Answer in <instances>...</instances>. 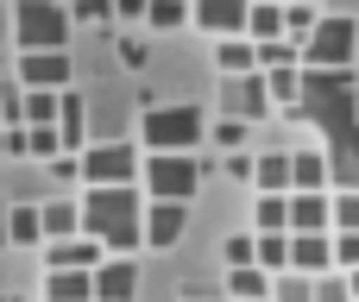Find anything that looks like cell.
I'll use <instances>...</instances> for the list:
<instances>
[{
    "label": "cell",
    "mask_w": 359,
    "mask_h": 302,
    "mask_svg": "<svg viewBox=\"0 0 359 302\" xmlns=\"http://www.w3.org/2000/svg\"><path fill=\"white\" fill-rule=\"evenodd\" d=\"M76 208H82V233H88L107 259H126V252L145 246V233H139V221H145L139 183H126V189H88Z\"/></svg>",
    "instance_id": "obj_1"
},
{
    "label": "cell",
    "mask_w": 359,
    "mask_h": 302,
    "mask_svg": "<svg viewBox=\"0 0 359 302\" xmlns=\"http://www.w3.org/2000/svg\"><path fill=\"white\" fill-rule=\"evenodd\" d=\"M202 132H208V114L196 101H164V107L151 101L145 120H139V145L145 151H196Z\"/></svg>",
    "instance_id": "obj_2"
},
{
    "label": "cell",
    "mask_w": 359,
    "mask_h": 302,
    "mask_svg": "<svg viewBox=\"0 0 359 302\" xmlns=\"http://www.w3.org/2000/svg\"><path fill=\"white\" fill-rule=\"evenodd\" d=\"M139 195L145 202H183L189 208V195L202 189V158L196 151H151V158H139Z\"/></svg>",
    "instance_id": "obj_3"
},
{
    "label": "cell",
    "mask_w": 359,
    "mask_h": 302,
    "mask_svg": "<svg viewBox=\"0 0 359 302\" xmlns=\"http://www.w3.org/2000/svg\"><path fill=\"white\" fill-rule=\"evenodd\" d=\"M359 63V19L322 13L316 32L303 38V69H353Z\"/></svg>",
    "instance_id": "obj_4"
},
{
    "label": "cell",
    "mask_w": 359,
    "mask_h": 302,
    "mask_svg": "<svg viewBox=\"0 0 359 302\" xmlns=\"http://www.w3.org/2000/svg\"><path fill=\"white\" fill-rule=\"evenodd\" d=\"M13 38H19V50H63L69 44V6H57V0H13Z\"/></svg>",
    "instance_id": "obj_5"
},
{
    "label": "cell",
    "mask_w": 359,
    "mask_h": 302,
    "mask_svg": "<svg viewBox=\"0 0 359 302\" xmlns=\"http://www.w3.org/2000/svg\"><path fill=\"white\" fill-rule=\"evenodd\" d=\"M82 183L88 189H126V183H139V145H126V139L82 145Z\"/></svg>",
    "instance_id": "obj_6"
},
{
    "label": "cell",
    "mask_w": 359,
    "mask_h": 302,
    "mask_svg": "<svg viewBox=\"0 0 359 302\" xmlns=\"http://www.w3.org/2000/svg\"><path fill=\"white\" fill-rule=\"evenodd\" d=\"M246 13H252V0H189V25H202L215 44L246 38Z\"/></svg>",
    "instance_id": "obj_7"
},
{
    "label": "cell",
    "mask_w": 359,
    "mask_h": 302,
    "mask_svg": "<svg viewBox=\"0 0 359 302\" xmlns=\"http://www.w3.org/2000/svg\"><path fill=\"white\" fill-rule=\"evenodd\" d=\"M19 88L63 95L69 88V50H19Z\"/></svg>",
    "instance_id": "obj_8"
},
{
    "label": "cell",
    "mask_w": 359,
    "mask_h": 302,
    "mask_svg": "<svg viewBox=\"0 0 359 302\" xmlns=\"http://www.w3.org/2000/svg\"><path fill=\"white\" fill-rule=\"evenodd\" d=\"M221 107H227V120H265L271 114V88H265V76L252 69V76H227V88H221Z\"/></svg>",
    "instance_id": "obj_9"
},
{
    "label": "cell",
    "mask_w": 359,
    "mask_h": 302,
    "mask_svg": "<svg viewBox=\"0 0 359 302\" xmlns=\"http://www.w3.org/2000/svg\"><path fill=\"white\" fill-rule=\"evenodd\" d=\"M88 284H95V302H133L139 296V265L133 259H101L88 271Z\"/></svg>",
    "instance_id": "obj_10"
},
{
    "label": "cell",
    "mask_w": 359,
    "mask_h": 302,
    "mask_svg": "<svg viewBox=\"0 0 359 302\" xmlns=\"http://www.w3.org/2000/svg\"><path fill=\"white\" fill-rule=\"evenodd\" d=\"M290 233H334V195L328 189H297L290 195Z\"/></svg>",
    "instance_id": "obj_11"
},
{
    "label": "cell",
    "mask_w": 359,
    "mask_h": 302,
    "mask_svg": "<svg viewBox=\"0 0 359 302\" xmlns=\"http://www.w3.org/2000/svg\"><path fill=\"white\" fill-rule=\"evenodd\" d=\"M183 227H189V208L183 202H145V221H139V233H145V246H177L183 240Z\"/></svg>",
    "instance_id": "obj_12"
},
{
    "label": "cell",
    "mask_w": 359,
    "mask_h": 302,
    "mask_svg": "<svg viewBox=\"0 0 359 302\" xmlns=\"http://www.w3.org/2000/svg\"><path fill=\"white\" fill-rule=\"evenodd\" d=\"M57 145H63L69 158H82V145H88V101H82L76 88L57 95Z\"/></svg>",
    "instance_id": "obj_13"
},
{
    "label": "cell",
    "mask_w": 359,
    "mask_h": 302,
    "mask_svg": "<svg viewBox=\"0 0 359 302\" xmlns=\"http://www.w3.org/2000/svg\"><path fill=\"white\" fill-rule=\"evenodd\" d=\"M290 271L328 277L334 271V233H290Z\"/></svg>",
    "instance_id": "obj_14"
},
{
    "label": "cell",
    "mask_w": 359,
    "mask_h": 302,
    "mask_svg": "<svg viewBox=\"0 0 359 302\" xmlns=\"http://www.w3.org/2000/svg\"><path fill=\"white\" fill-rule=\"evenodd\" d=\"M107 252L88 240V233H69V240H50V252H44V271H95Z\"/></svg>",
    "instance_id": "obj_15"
},
{
    "label": "cell",
    "mask_w": 359,
    "mask_h": 302,
    "mask_svg": "<svg viewBox=\"0 0 359 302\" xmlns=\"http://www.w3.org/2000/svg\"><path fill=\"white\" fill-rule=\"evenodd\" d=\"M252 195H290V151H259L252 158Z\"/></svg>",
    "instance_id": "obj_16"
},
{
    "label": "cell",
    "mask_w": 359,
    "mask_h": 302,
    "mask_svg": "<svg viewBox=\"0 0 359 302\" xmlns=\"http://www.w3.org/2000/svg\"><path fill=\"white\" fill-rule=\"evenodd\" d=\"M38 233H44V240H69V233H82V208H76L69 195L38 202Z\"/></svg>",
    "instance_id": "obj_17"
},
{
    "label": "cell",
    "mask_w": 359,
    "mask_h": 302,
    "mask_svg": "<svg viewBox=\"0 0 359 302\" xmlns=\"http://www.w3.org/2000/svg\"><path fill=\"white\" fill-rule=\"evenodd\" d=\"M297 189H328V151L309 145V151H290V195Z\"/></svg>",
    "instance_id": "obj_18"
},
{
    "label": "cell",
    "mask_w": 359,
    "mask_h": 302,
    "mask_svg": "<svg viewBox=\"0 0 359 302\" xmlns=\"http://www.w3.org/2000/svg\"><path fill=\"white\" fill-rule=\"evenodd\" d=\"M44 302H95L88 271H44Z\"/></svg>",
    "instance_id": "obj_19"
},
{
    "label": "cell",
    "mask_w": 359,
    "mask_h": 302,
    "mask_svg": "<svg viewBox=\"0 0 359 302\" xmlns=\"http://www.w3.org/2000/svg\"><path fill=\"white\" fill-rule=\"evenodd\" d=\"M215 69H221V76H252V69H259L252 38H221V44H215Z\"/></svg>",
    "instance_id": "obj_20"
},
{
    "label": "cell",
    "mask_w": 359,
    "mask_h": 302,
    "mask_svg": "<svg viewBox=\"0 0 359 302\" xmlns=\"http://www.w3.org/2000/svg\"><path fill=\"white\" fill-rule=\"evenodd\" d=\"M246 38H252V44L284 38V0H252V13H246Z\"/></svg>",
    "instance_id": "obj_21"
},
{
    "label": "cell",
    "mask_w": 359,
    "mask_h": 302,
    "mask_svg": "<svg viewBox=\"0 0 359 302\" xmlns=\"http://www.w3.org/2000/svg\"><path fill=\"white\" fill-rule=\"evenodd\" d=\"M252 233H290V195H252Z\"/></svg>",
    "instance_id": "obj_22"
},
{
    "label": "cell",
    "mask_w": 359,
    "mask_h": 302,
    "mask_svg": "<svg viewBox=\"0 0 359 302\" xmlns=\"http://www.w3.org/2000/svg\"><path fill=\"white\" fill-rule=\"evenodd\" d=\"M252 259H259L265 277L290 271V233H252Z\"/></svg>",
    "instance_id": "obj_23"
},
{
    "label": "cell",
    "mask_w": 359,
    "mask_h": 302,
    "mask_svg": "<svg viewBox=\"0 0 359 302\" xmlns=\"http://www.w3.org/2000/svg\"><path fill=\"white\" fill-rule=\"evenodd\" d=\"M227 296L233 302H265L271 296V277L259 265H240V271H227Z\"/></svg>",
    "instance_id": "obj_24"
},
{
    "label": "cell",
    "mask_w": 359,
    "mask_h": 302,
    "mask_svg": "<svg viewBox=\"0 0 359 302\" xmlns=\"http://www.w3.org/2000/svg\"><path fill=\"white\" fill-rule=\"evenodd\" d=\"M0 227H6V240H13V246H38V240H44V233H38V202L6 208V221H0Z\"/></svg>",
    "instance_id": "obj_25"
},
{
    "label": "cell",
    "mask_w": 359,
    "mask_h": 302,
    "mask_svg": "<svg viewBox=\"0 0 359 302\" xmlns=\"http://www.w3.org/2000/svg\"><path fill=\"white\" fill-rule=\"evenodd\" d=\"M259 50V69H303V50L290 44V38H265V44H252Z\"/></svg>",
    "instance_id": "obj_26"
},
{
    "label": "cell",
    "mask_w": 359,
    "mask_h": 302,
    "mask_svg": "<svg viewBox=\"0 0 359 302\" xmlns=\"http://www.w3.org/2000/svg\"><path fill=\"white\" fill-rule=\"evenodd\" d=\"M316 19H322V13H316L309 0H284V38H290L297 50H303V38L316 32Z\"/></svg>",
    "instance_id": "obj_27"
},
{
    "label": "cell",
    "mask_w": 359,
    "mask_h": 302,
    "mask_svg": "<svg viewBox=\"0 0 359 302\" xmlns=\"http://www.w3.org/2000/svg\"><path fill=\"white\" fill-rule=\"evenodd\" d=\"M271 302H316V277H303V271H278V277H271Z\"/></svg>",
    "instance_id": "obj_28"
},
{
    "label": "cell",
    "mask_w": 359,
    "mask_h": 302,
    "mask_svg": "<svg viewBox=\"0 0 359 302\" xmlns=\"http://www.w3.org/2000/svg\"><path fill=\"white\" fill-rule=\"evenodd\" d=\"M265 76V88H271V101H284V114L297 107V95H303V69H259Z\"/></svg>",
    "instance_id": "obj_29"
},
{
    "label": "cell",
    "mask_w": 359,
    "mask_h": 302,
    "mask_svg": "<svg viewBox=\"0 0 359 302\" xmlns=\"http://www.w3.org/2000/svg\"><path fill=\"white\" fill-rule=\"evenodd\" d=\"M145 25H151V32H177V25H189V0H151V6H145Z\"/></svg>",
    "instance_id": "obj_30"
},
{
    "label": "cell",
    "mask_w": 359,
    "mask_h": 302,
    "mask_svg": "<svg viewBox=\"0 0 359 302\" xmlns=\"http://www.w3.org/2000/svg\"><path fill=\"white\" fill-rule=\"evenodd\" d=\"M334 195V233H359V189H328Z\"/></svg>",
    "instance_id": "obj_31"
},
{
    "label": "cell",
    "mask_w": 359,
    "mask_h": 302,
    "mask_svg": "<svg viewBox=\"0 0 359 302\" xmlns=\"http://www.w3.org/2000/svg\"><path fill=\"white\" fill-rule=\"evenodd\" d=\"M25 126H57V95L25 88Z\"/></svg>",
    "instance_id": "obj_32"
},
{
    "label": "cell",
    "mask_w": 359,
    "mask_h": 302,
    "mask_svg": "<svg viewBox=\"0 0 359 302\" xmlns=\"http://www.w3.org/2000/svg\"><path fill=\"white\" fill-rule=\"evenodd\" d=\"M0 126H25V88L0 76Z\"/></svg>",
    "instance_id": "obj_33"
},
{
    "label": "cell",
    "mask_w": 359,
    "mask_h": 302,
    "mask_svg": "<svg viewBox=\"0 0 359 302\" xmlns=\"http://www.w3.org/2000/svg\"><path fill=\"white\" fill-rule=\"evenodd\" d=\"M57 151H63V145H57V126H25V158H44V164H50Z\"/></svg>",
    "instance_id": "obj_34"
},
{
    "label": "cell",
    "mask_w": 359,
    "mask_h": 302,
    "mask_svg": "<svg viewBox=\"0 0 359 302\" xmlns=\"http://www.w3.org/2000/svg\"><path fill=\"white\" fill-rule=\"evenodd\" d=\"M69 25H114V0H76Z\"/></svg>",
    "instance_id": "obj_35"
},
{
    "label": "cell",
    "mask_w": 359,
    "mask_h": 302,
    "mask_svg": "<svg viewBox=\"0 0 359 302\" xmlns=\"http://www.w3.org/2000/svg\"><path fill=\"white\" fill-rule=\"evenodd\" d=\"M246 132H252L246 120H215V145L221 151H246Z\"/></svg>",
    "instance_id": "obj_36"
},
{
    "label": "cell",
    "mask_w": 359,
    "mask_h": 302,
    "mask_svg": "<svg viewBox=\"0 0 359 302\" xmlns=\"http://www.w3.org/2000/svg\"><path fill=\"white\" fill-rule=\"evenodd\" d=\"M114 50H120V63H126V69H145V57H151V50H145V38H139V32H126V38H120V44H114Z\"/></svg>",
    "instance_id": "obj_37"
},
{
    "label": "cell",
    "mask_w": 359,
    "mask_h": 302,
    "mask_svg": "<svg viewBox=\"0 0 359 302\" xmlns=\"http://www.w3.org/2000/svg\"><path fill=\"white\" fill-rule=\"evenodd\" d=\"M221 252H227V271H240V265H259V259H252V233H233Z\"/></svg>",
    "instance_id": "obj_38"
},
{
    "label": "cell",
    "mask_w": 359,
    "mask_h": 302,
    "mask_svg": "<svg viewBox=\"0 0 359 302\" xmlns=\"http://www.w3.org/2000/svg\"><path fill=\"white\" fill-rule=\"evenodd\" d=\"M316 302H353V290H347V277H316Z\"/></svg>",
    "instance_id": "obj_39"
},
{
    "label": "cell",
    "mask_w": 359,
    "mask_h": 302,
    "mask_svg": "<svg viewBox=\"0 0 359 302\" xmlns=\"http://www.w3.org/2000/svg\"><path fill=\"white\" fill-rule=\"evenodd\" d=\"M334 265L341 271H359V233H334Z\"/></svg>",
    "instance_id": "obj_40"
},
{
    "label": "cell",
    "mask_w": 359,
    "mask_h": 302,
    "mask_svg": "<svg viewBox=\"0 0 359 302\" xmlns=\"http://www.w3.org/2000/svg\"><path fill=\"white\" fill-rule=\"evenodd\" d=\"M50 177H57V183H82V158L57 151V158H50Z\"/></svg>",
    "instance_id": "obj_41"
},
{
    "label": "cell",
    "mask_w": 359,
    "mask_h": 302,
    "mask_svg": "<svg viewBox=\"0 0 359 302\" xmlns=\"http://www.w3.org/2000/svg\"><path fill=\"white\" fill-rule=\"evenodd\" d=\"M145 6H151V0H114V19H120V25H145Z\"/></svg>",
    "instance_id": "obj_42"
},
{
    "label": "cell",
    "mask_w": 359,
    "mask_h": 302,
    "mask_svg": "<svg viewBox=\"0 0 359 302\" xmlns=\"http://www.w3.org/2000/svg\"><path fill=\"white\" fill-rule=\"evenodd\" d=\"M227 177H240V183H252V151H227Z\"/></svg>",
    "instance_id": "obj_43"
},
{
    "label": "cell",
    "mask_w": 359,
    "mask_h": 302,
    "mask_svg": "<svg viewBox=\"0 0 359 302\" xmlns=\"http://www.w3.org/2000/svg\"><path fill=\"white\" fill-rule=\"evenodd\" d=\"M0 302H19V296H0Z\"/></svg>",
    "instance_id": "obj_44"
},
{
    "label": "cell",
    "mask_w": 359,
    "mask_h": 302,
    "mask_svg": "<svg viewBox=\"0 0 359 302\" xmlns=\"http://www.w3.org/2000/svg\"><path fill=\"white\" fill-rule=\"evenodd\" d=\"M265 302H271V296H265Z\"/></svg>",
    "instance_id": "obj_45"
}]
</instances>
